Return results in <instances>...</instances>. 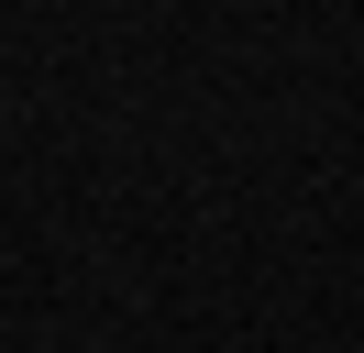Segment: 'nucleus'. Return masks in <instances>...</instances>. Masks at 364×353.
Listing matches in <instances>:
<instances>
[]
</instances>
